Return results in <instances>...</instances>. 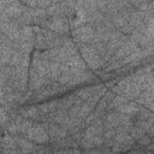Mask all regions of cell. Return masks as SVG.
Segmentation results:
<instances>
[{
	"label": "cell",
	"instance_id": "1",
	"mask_svg": "<svg viewBox=\"0 0 154 154\" xmlns=\"http://www.w3.org/2000/svg\"><path fill=\"white\" fill-rule=\"evenodd\" d=\"M79 46V52L82 54V58L84 59L85 64L93 69V70H97L100 67L103 66L105 61L102 60V58L100 57V54L97 53V51L95 49V47L89 43V45H78Z\"/></svg>",
	"mask_w": 154,
	"mask_h": 154
},
{
	"label": "cell",
	"instance_id": "2",
	"mask_svg": "<svg viewBox=\"0 0 154 154\" xmlns=\"http://www.w3.org/2000/svg\"><path fill=\"white\" fill-rule=\"evenodd\" d=\"M40 26L48 29L55 34L59 35H65L69 32V29L71 28L70 20L65 16H54V17H48Z\"/></svg>",
	"mask_w": 154,
	"mask_h": 154
},
{
	"label": "cell",
	"instance_id": "3",
	"mask_svg": "<svg viewBox=\"0 0 154 154\" xmlns=\"http://www.w3.org/2000/svg\"><path fill=\"white\" fill-rule=\"evenodd\" d=\"M73 40L78 45H89L93 42L95 36V28L91 24H84L76 29H72L71 31Z\"/></svg>",
	"mask_w": 154,
	"mask_h": 154
},
{
	"label": "cell",
	"instance_id": "4",
	"mask_svg": "<svg viewBox=\"0 0 154 154\" xmlns=\"http://www.w3.org/2000/svg\"><path fill=\"white\" fill-rule=\"evenodd\" d=\"M25 137L28 140H31L36 143L43 144L47 143L49 141V134H48V125L43 124V123H38V124H34L31 126V129L28 131V134L25 135Z\"/></svg>",
	"mask_w": 154,
	"mask_h": 154
},
{
	"label": "cell",
	"instance_id": "5",
	"mask_svg": "<svg viewBox=\"0 0 154 154\" xmlns=\"http://www.w3.org/2000/svg\"><path fill=\"white\" fill-rule=\"evenodd\" d=\"M77 2H78V1H77ZM69 20H70L71 28H73V29H76V28H78V26L84 25V24L88 23V13H87L85 10L79 5V2H78V7H77L76 12L69 18Z\"/></svg>",
	"mask_w": 154,
	"mask_h": 154
},
{
	"label": "cell",
	"instance_id": "6",
	"mask_svg": "<svg viewBox=\"0 0 154 154\" xmlns=\"http://www.w3.org/2000/svg\"><path fill=\"white\" fill-rule=\"evenodd\" d=\"M48 134H49V141L52 143L58 141V140L65 138L69 135V132H67V130L65 128H63L61 125L55 124V123H51L48 125Z\"/></svg>",
	"mask_w": 154,
	"mask_h": 154
},
{
	"label": "cell",
	"instance_id": "7",
	"mask_svg": "<svg viewBox=\"0 0 154 154\" xmlns=\"http://www.w3.org/2000/svg\"><path fill=\"white\" fill-rule=\"evenodd\" d=\"M120 119H122V113H119L117 111L107 113L105 119H103V123H102L105 130L117 129L118 126H120Z\"/></svg>",
	"mask_w": 154,
	"mask_h": 154
},
{
	"label": "cell",
	"instance_id": "8",
	"mask_svg": "<svg viewBox=\"0 0 154 154\" xmlns=\"http://www.w3.org/2000/svg\"><path fill=\"white\" fill-rule=\"evenodd\" d=\"M19 113H20L22 117L28 118L30 120H42L43 117H45V114L41 113L38 107H35V106H28V107L20 108Z\"/></svg>",
	"mask_w": 154,
	"mask_h": 154
},
{
	"label": "cell",
	"instance_id": "9",
	"mask_svg": "<svg viewBox=\"0 0 154 154\" xmlns=\"http://www.w3.org/2000/svg\"><path fill=\"white\" fill-rule=\"evenodd\" d=\"M67 67L71 70H77V71H85L87 70V64L83 58H81L78 54H75L69 58V60L65 63Z\"/></svg>",
	"mask_w": 154,
	"mask_h": 154
},
{
	"label": "cell",
	"instance_id": "10",
	"mask_svg": "<svg viewBox=\"0 0 154 154\" xmlns=\"http://www.w3.org/2000/svg\"><path fill=\"white\" fill-rule=\"evenodd\" d=\"M58 101H59V109L69 112V109L73 105H76L77 102H79L81 100L77 97L76 94H71V95H67V96H65V97H63V99H60Z\"/></svg>",
	"mask_w": 154,
	"mask_h": 154
},
{
	"label": "cell",
	"instance_id": "11",
	"mask_svg": "<svg viewBox=\"0 0 154 154\" xmlns=\"http://www.w3.org/2000/svg\"><path fill=\"white\" fill-rule=\"evenodd\" d=\"M14 140H16V143H17L19 150L23 154H32V152L35 149V146L29 140L23 138V137H18V136H16Z\"/></svg>",
	"mask_w": 154,
	"mask_h": 154
},
{
	"label": "cell",
	"instance_id": "12",
	"mask_svg": "<svg viewBox=\"0 0 154 154\" xmlns=\"http://www.w3.org/2000/svg\"><path fill=\"white\" fill-rule=\"evenodd\" d=\"M117 112L122 113V114H125V116H129V117H132V116H136L137 112L140 111V107L136 105V103H132V102H126L122 106H118L116 108Z\"/></svg>",
	"mask_w": 154,
	"mask_h": 154
},
{
	"label": "cell",
	"instance_id": "13",
	"mask_svg": "<svg viewBox=\"0 0 154 154\" xmlns=\"http://www.w3.org/2000/svg\"><path fill=\"white\" fill-rule=\"evenodd\" d=\"M129 135H130L135 141H138L141 137L144 136V131H143L141 128H138L137 125H132L131 129H130V131H129Z\"/></svg>",
	"mask_w": 154,
	"mask_h": 154
},
{
	"label": "cell",
	"instance_id": "14",
	"mask_svg": "<svg viewBox=\"0 0 154 154\" xmlns=\"http://www.w3.org/2000/svg\"><path fill=\"white\" fill-rule=\"evenodd\" d=\"M34 125V123H32V120H30V119H23V122H22V125H20V132L22 134H28V131L31 129V126Z\"/></svg>",
	"mask_w": 154,
	"mask_h": 154
},
{
	"label": "cell",
	"instance_id": "15",
	"mask_svg": "<svg viewBox=\"0 0 154 154\" xmlns=\"http://www.w3.org/2000/svg\"><path fill=\"white\" fill-rule=\"evenodd\" d=\"M138 144L140 146H142V147H146L147 144H149L150 142H152V137H149V136H147V135H144L143 137H141L138 141Z\"/></svg>",
	"mask_w": 154,
	"mask_h": 154
},
{
	"label": "cell",
	"instance_id": "16",
	"mask_svg": "<svg viewBox=\"0 0 154 154\" xmlns=\"http://www.w3.org/2000/svg\"><path fill=\"white\" fill-rule=\"evenodd\" d=\"M52 154H69V149H65V148H61V149H58L55 150L54 153Z\"/></svg>",
	"mask_w": 154,
	"mask_h": 154
},
{
	"label": "cell",
	"instance_id": "17",
	"mask_svg": "<svg viewBox=\"0 0 154 154\" xmlns=\"http://www.w3.org/2000/svg\"><path fill=\"white\" fill-rule=\"evenodd\" d=\"M144 149L147 150V152H154V143H149V144H147L146 147H144Z\"/></svg>",
	"mask_w": 154,
	"mask_h": 154
},
{
	"label": "cell",
	"instance_id": "18",
	"mask_svg": "<svg viewBox=\"0 0 154 154\" xmlns=\"http://www.w3.org/2000/svg\"><path fill=\"white\" fill-rule=\"evenodd\" d=\"M148 132V135H149V137H153L154 136V122H153V124H152V126H150V129L147 131Z\"/></svg>",
	"mask_w": 154,
	"mask_h": 154
},
{
	"label": "cell",
	"instance_id": "19",
	"mask_svg": "<svg viewBox=\"0 0 154 154\" xmlns=\"http://www.w3.org/2000/svg\"><path fill=\"white\" fill-rule=\"evenodd\" d=\"M126 154H143V152H142V150H140V149H135V150L128 152Z\"/></svg>",
	"mask_w": 154,
	"mask_h": 154
},
{
	"label": "cell",
	"instance_id": "20",
	"mask_svg": "<svg viewBox=\"0 0 154 154\" xmlns=\"http://www.w3.org/2000/svg\"><path fill=\"white\" fill-rule=\"evenodd\" d=\"M143 154H154V152H146V153H143Z\"/></svg>",
	"mask_w": 154,
	"mask_h": 154
},
{
	"label": "cell",
	"instance_id": "21",
	"mask_svg": "<svg viewBox=\"0 0 154 154\" xmlns=\"http://www.w3.org/2000/svg\"><path fill=\"white\" fill-rule=\"evenodd\" d=\"M153 141H154V136H153Z\"/></svg>",
	"mask_w": 154,
	"mask_h": 154
},
{
	"label": "cell",
	"instance_id": "22",
	"mask_svg": "<svg viewBox=\"0 0 154 154\" xmlns=\"http://www.w3.org/2000/svg\"><path fill=\"white\" fill-rule=\"evenodd\" d=\"M153 16H154V13H153Z\"/></svg>",
	"mask_w": 154,
	"mask_h": 154
},
{
	"label": "cell",
	"instance_id": "23",
	"mask_svg": "<svg viewBox=\"0 0 154 154\" xmlns=\"http://www.w3.org/2000/svg\"><path fill=\"white\" fill-rule=\"evenodd\" d=\"M22 154H23V153H22Z\"/></svg>",
	"mask_w": 154,
	"mask_h": 154
}]
</instances>
